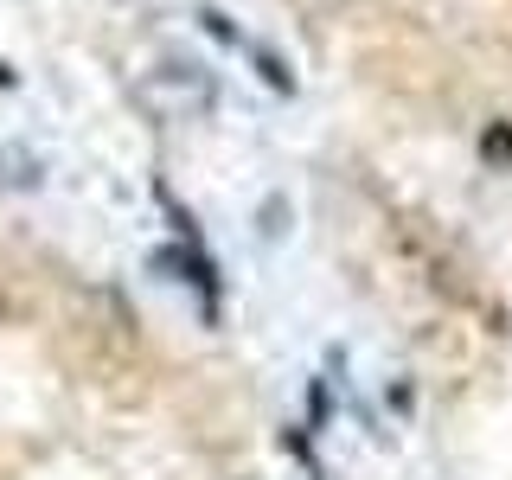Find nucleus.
Instances as JSON below:
<instances>
[{
	"label": "nucleus",
	"mask_w": 512,
	"mask_h": 480,
	"mask_svg": "<svg viewBox=\"0 0 512 480\" xmlns=\"http://www.w3.org/2000/svg\"><path fill=\"white\" fill-rule=\"evenodd\" d=\"M0 186H13V192H39V186H45L39 154H26V148H0Z\"/></svg>",
	"instance_id": "f03ea898"
},
{
	"label": "nucleus",
	"mask_w": 512,
	"mask_h": 480,
	"mask_svg": "<svg viewBox=\"0 0 512 480\" xmlns=\"http://www.w3.org/2000/svg\"><path fill=\"white\" fill-rule=\"evenodd\" d=\"M154 109H167V116H212L218 109V77L205 71L199 58H160L148 71V84H141Z\"/></svg>",
	"instance_id": "f257e3e1"
},
{
	"label": "nucleus",
	"mask_w": 512,
	"mask_h": 480,
	"mask_svg": "<svg viewBox=\"0 0 512 480\" xmlns=\"http://www.w3.org/2000/svg\"><path fill=\"white\" fill-rule=\"evenodd\" d=\"M250 58H256V71H263V84H269V90L295 96V71H288V64H282L276 52H269V45H256V39H250Z\"/></svg>",
	"instance_id": "7ed1b4c3"
},
{
	"label": "nucleus",
	"mask_w": 512,
	"mask_h": 480,
	"mask_svg": "<svg viewBox=\"0 0 512 480\" xmlns=\"http://www.w3.org/2000/svg\"><path fill=\"white\" fill-rule=\"evenodd\" d=\"M282 231H288V199H282V192H269L263 212H256V237H263V244H276Z\"/></svg>",
	"instance_id": "20e7f679"
},
{
	"label": "nucleus",
	"mask_w": 512,
	"mask_h": 480,
	"mask_svg": "<svg viewBox=\"0 0 512 480\" xmlns=\"http://www.w3.org/2000/svg\"><path fill=\"white\" fill-rule=\"evenodd\" d=\"M480 148L500 154V160H512V135H506V128H487V141H480Z\"/></svg>",
	"instance_id": "39448f33"
}]
</instances>
